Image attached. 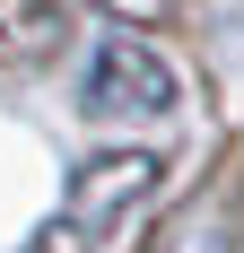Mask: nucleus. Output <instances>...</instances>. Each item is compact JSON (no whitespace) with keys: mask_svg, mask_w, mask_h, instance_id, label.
Segmentation results:
<instances>
[{"mask_svg":"<svg viewBox=\"0 0 244 253\" xmlns=\"http://www.w3.org/2000/svg\"><path fill=\"white\" fill-rule=\"evenodd\" d=\"M87 96H96V105H140V114H166L183 87H174V70L157 61V52H140V44H122V35H114V44L96 52V70H87Z\"/></svg>","mask_w":244,"mask_h":253,"instance_id":"f257e3e1","label":"nucleus"},{"mask_svg":"<svg viewBox=\"0 0 244 253\" xmlns=\"http://www.w3.org/2000/svg\"><path fill=\"white\" fill-rule=\"evenodd\" d=\"M61 9L52 0H0V52H18V61H44V52H61Z\"/></svg>","mask_w":244,"mask_h":253,"instance_id":"f03ea898","label":"nucleus"},{"mask_svg":"<svg viewBox=\"0 0 244 253\" xmlns=\"http://www.w3.org/2000/svg\"><path fill=\"white\" fill-rule=\"evenodd\" d=\"M105 9H122V18H157V9H174V0H105Z\"/></svg>","mask_w":244,"mask_h":253,"instance_id":"7ed1b4c3","label":"nucleus"}]
</instances>
